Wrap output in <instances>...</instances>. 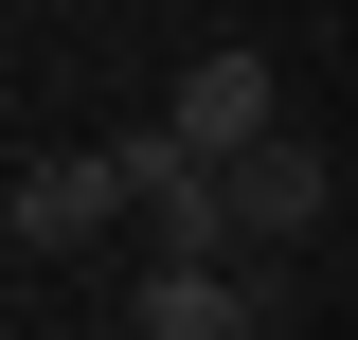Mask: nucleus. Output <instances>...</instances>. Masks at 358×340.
<instances>
[{
  "label": "nucleus",
  "instance_id": "f257e3e1",
  "mask_svg": "<svg viewBox=\"0 0 358 340\" xmlns=\"http://www.w3.org/2000/svg\"><path fill=\"white\" fill-rule=\"evenodd\" d=\"M0 233H18L36 269H72V251H108V233H143V179H126V143H54V162H18Z\"/></svg>",
  "mask_w": 358,
  "mask_h": 340
},
{
  "label": "nucleus",
  "instance_id": "f03ea898",
  "mask_svg": "<svg viewBox=\"0 0 358 340\" xmlns=\"http://www.w3.org/2000/svg\"><path fill=\"white\" fill-rule=\"evenodd\" d=\"M126 323L143 340H287V269H179V251H143Z\"/></svg>",
  "mask_w": 358,
  "mask_h": 340
},
{
  "label": "nucleus",
  "instance_id": "7ed1b4c3",
  "mask_svg": "<svg viewBox=\"0 0 358 340\" xmlns=\"http://www.w3.org/2000/svg\"><path fill=\"white\" fill-rule=\"evenodd\" d=\"M197 162H251V143H287V72H268L251 36H215V54H179V108H162Z\"/></svg>",
  "mask_w": 358,
  "mask_h": 340
},
{
  "label": "nucleus",
  "instance_id": "20e7f679",
  "mask_svg": "<svg viewBox=\"0 0 358 340\" xmlns=\"http://www.w3.org/2000/svg\"><path fill=\"white\" fill-rule=\"evenodd\" d=\"M322 215H341V162H322L305 126H287V143H251V162H233V233H251V269H287V251H305V233H322Z\"/></svg>",
  "mask_w": 358,
  "mask_h": 340
},
{
  "label": "nucleus",
  "instance_id": "39448f33",
  "mask_svg": "<svg viewBox=\"0 0 358 340\" xmlns=\"http://www.w3.org/2000/svg\"><path fill=\"white\" fill-rule=\"evenodd\" d=\"M108 340H143V323H108Z\"/></svg>",
  "mask_w": 358,
  "mask_h": 340
}]
</instances>
